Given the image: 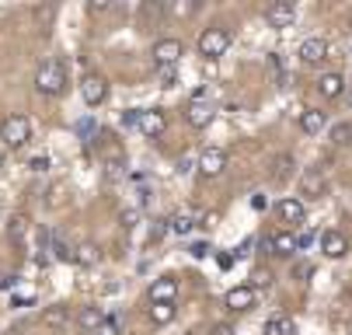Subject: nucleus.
Returning <instances> with one entry per match:
<instances>
[{"mask_svg":"<svg viewBox=\"0 0 352 335\" xmlns=\"http://www.w3.org/2000/svg\"><path fill=\"white\" fill-rule=\"evenodd\" d=\"M63 87H67V63L60 56H45L35 67V91L53 98V94H63Z\"/></svg>","mask_w":352,"mask_h":335,"instance_id":"nucleus-1","label":"nucleus"},{"mask_svg":"<svg viewBox=\"0 0 352 335\" xmlns=\"http://www.w3.org/2000/svg\"><path fill=\"white\" fill-rule=\"evenodd\" d=\"M28 136H32V122H28V116L11 112V116L0 119V140H4V147L18 151V147H25V143H28Z\"/></svg>","mask_w":352,"mask_h":335,"instance_id":"nucleus-2","label":"nucleus"},{"mask_svg":"<svg viewBox=\"0 0 352 335\" xmlns=\"http://www.w3.org/2000/svg\"><path fill=\"white\" fill-rule=\"evenodd\" d=\"M195 45H199V56H203V60H220L230 50V32L220 28V25H213V28H206L203 35H199Z\"/></svg>","mask_w":352,"mask_h":335,"instance_id":"nucleus-3","label":"nucleus"},{"mask_svg":"<svg viewBox=\"0 0 352 335\" xmlns=\"http://www.w3.org/2000/svg\"><path fill=\"white\" fill-rule=\"evenodd\" d=\"M213 116H217V109H213V102L206 98V91H195V94H192V102H188V109H185L188 126L206 129V126L213 122Z\"/></svg>","mask_w":352,"mask_h":335,"instance_id":"nucleus-4","label":"nucleus"},{"mask_svg":"<svg viewBox=\"0 0 352 335\" xmlns=\"http://www.w3.org/2000/svg\"><path fill=\"white\" fill-rule=\"evenodd\" d=\"M80 98H84V105H91V109H98L105 98H109V80L102 77V74H84L80 77Z\"/></svg>","mask_w":352,"mask_h":335,"instance_id":"nucleus-5","label":"nucleus"},{"mask_svg":"<svg viewBox=\"0 0 352 335\" xmlns=\"http://www.w3.org/2000/svg\"><path fill=\"white\" fill-rule=\"evenodd\" d=\"M300 196L304 199H324L328 196V178L321 168H307L300 175Z\"/></svg>","mask_w":352,"mask_h":335,"instance_id":"nucleus-6","label":"nucleus"},{"mask_svg":"<svg viewBox=\"0 0 352 335\" xmlns=\"http://www.w3.org/2000/svg\"><path fill=\"white\" fill-rule=\"evenodd\" d=\"M223 168H227V154L220 147H206L203 154H199V161H195V171L203 178H220Z\"/></svg>","mask_w":352,"mask_h":335,"instance_id":"nucleus-7","label":"nucleus"},{"mask_svg":"<svg viewBox=\"0 0 352 335\" xmlns=\"http://www.w3.org/2000/svg\"><path fill=\"white\" fill-rule=\"evenodd\" d=\"M182 56H185V45L178 39H157L154 42V63H157V70L161 67H175Z\"/></svg>","mask_w":352,"mask_h":335,"instance_id":"nucleus-8","label":"nucleus"},{"mask_svg":"<svg viewBox=\"0 0 352 335\" xmlns=\"http://www.w3.org/2000/svg\"><path fill=\"white\" fill-rule=\"evenodd\" d=\"M300 63H304V67H321L324 60H328V42L324 39H304V42H300Z\"/></svg>","mask_w":352,"mask_h":335,"instance_id":"nucleus-9","label":"nucleus"},{"mask_svg":"<svg viewBox=\"0 0 352 335\" xmlns=\"http://www.w3.org/2000/svg\"><path fill=\"white\" fill-rule=\"evenodd\" d=\"M164 129H168V116H164V109H143V116H140V133H143L146 140L164 136Z\"/></svg>","mask_w":352,"mask_h":335,"instance_id":"nucleus-10","label":"nucleus"},{"mask_svg":"<svg viewBox=\"0 0 352 335\" xmlns=\"http://www.w3.org/2000/svg\"><path fill=\"white\" fill-rule=\"evenodd\" d=\"M265 21L272 28H289L296 21V8H293V0H276V4L265 8Z\"/></svg>","mask_w":352,"mask_h":335,"instance_id":"nucleus-11","label":"nucleus"},{"mask_svg":"<svg viewBox=\"0 0 352 335\" xmlns=\"http://www.w3.org/2000/svg\"><path fill=\"white\" fill-rule=\"evenodd\" d=\"M223 307L227 311H251V307H255V286L241 283V286H234V290H227Z\"/></svg>","mask_w":352,"mask_h":335,"instance_id":"nucleus-12","label":"nucleus"},{"mask_svg":"<svg viewBox=\"0 0 352 335\" xmlns=\"http://www.w3.org/2000/svg\"><path fill=\"white\" fill-rule=\"evenodd\" d=\"M178 301V279L175 276H161L150 286V304H175Z\"/></svg>","mask_w":352,"mask_h":335,"instance_id":"nucleus-13","label":"nucleus"},{"mask_svg":"<svg viewBox=\"0 0 352 335\" xmlns=\"http://www.w3.org/2000/svg\"><path fill=\"white\" fill-rule=\"evenodd\" d=\"M279 217H283V224H293V227H300L307 220V206H304V199H283L279 203Z\"/></svg>","mask_w":352,"mask_h":335,"instance_id":"nucleus-14","label":"nucleus"},{"mask_svg":"<svg viewBox=\"0 0 352 335\" xmlns=\"http://www.w3.org/2000/svg\"><path fill=\"white\" fill-rule=\"evenodd\" d=\"M321 252H324L328 259H342V255L349 252L345 234H338V230H324V234H321Z\"/></svg>","mask_w":352,"mask_h":335,"instance_id":"nucleus-15","label":"nucleus"},{"mask_svg":"<svg viewBox=\"0 0 352 335\" xmlns=\"http://www.w3.org/2000/svg\"><path fill=\"white\" fill-rule=\"evenodd\" d=\"M77 325H80V332H98V328L105 325V311L98 307V304H87V307L77 311Z\"/></svg>","mask_w":352,"mask_h":335,"instance_id":"nucleus-16","label":"nucleus"},{"mask_svg":"<svg viewBox=\"0 0 352 335\" xmlns=\"http://www.w3.org/2000/svg\"><path fill=\"white\" fill-rule=\"evenodd\" d=\"M318 91H321V98L331 102V98H338V94L345 91V77L335 74V70H331V74H321V77H318Z\"/></svg>","mask_w":352,"mask_h":335,"instance_id":"nucleus-17","label":"nucleus"},{"mask_svg":"<svg viewBox=\"0 0 352 335\" xmlns=\"http://www.w3.org/2000/svg\"><path fill=\"white\" fill-rule=\"evenodd\" d=\"M324 126H328V116L321 109H304L300 112V129H304L307 136H318Z\"/></svg>","mask_w":352,"mask_h":335,"instance_id":"nucleus-18","label":"nucleus"},{"mask_svg":"<svg viewBox=\"0 0 352 335\" xmlns=\"http://www.w3.org/2000/svg\"><path fill=\"white\" fill-rule=\"evenodd\" d=\"M67 321H70V307L67 304H53V307L42 311V325L45 328H63Z\"/></svg>","mask_w":352,"mask_h":335,"instance_id":"nucleus-19","label":"nucleus"},{"mask_svg":"<svg viewBox=\"0 0 352 335\" xmlns=\"http://www.w3.org/2000/svg\"><path fill=\"white\" fill-rule=\"evenodd\" d=\"M272 252H276V255H293V252H300V248H296V234H293V230H276V234H272Z\"/></svg>","mask_w":352,"mask_h":335,"instance_id":"nucleus-20","label":"nucleus"},{"mask_svg":"<svg viewBox=\"0 0 352 335\" xmlns=\"http://www.w3.org/2000/svg\"><path fill=\"white\" fill-rule=\"evenodd\" d=\"M265 335H296V325H293V318H286V314H272V318L265 321Z\"/></svg>","mask_w":352,"mask_h":335,"instance_id":"nucleus-21","label":"nucleus"},{"mask_svg":"<svg viewBox=\"0 0 352 335\" xmlns=\"http://www.w3.org/2000/svg\"><path fill=\"white\" fill-rule=\"evenodd\" d=\"M25 234H28V217H25V213L11 217V220H8V237L21 245V241H25Z\"/></svg>","mask_w":352,"mask_h":335,"instance_id":"nucleus-22","label":"nucleus"},{"mask_svg":"<svg viewBox=\"0 0 352 335\" xmlns=\"http://www.w3.org/2000/svg\"><path fill=\"white\" fill-rule=\"evenodd\" d=\"M150 321L154 325H171L175 321V304H150Z\"/></svg>","mask_w":352,"mask_h":335,"instance_id":"nucleus-23","label":"nucleus"},{"mask_svg":"<svg viewBox=\"0 0 352 335\" xmlns=\"http://www.w3.org/2000/svg\"><path fill=\"white\" fill-rule=\"evenodd\" d=\"M49 252H53L56 262H77V248H70L63 237H53V248H49Z\"/></svg>","mask_w":352,"mask_h":335,"instance_id":"nucleus-24","label":"nucleus"},{"mask_svg":"<svg viewBox=\"0 0 352 335\" xmlns=\"http://www.w3.org/2000/svg\"><path fill=\"white\" fill-rule=\"evenodd\" d=\"M293 168H296L293 154H279V158H276V171H272V178H276V182H286Z\"/></svg>","mask_w":352,"mask_h":335,"instance_id":"nucleus-25","label":"nucleus"},{"mask_svg":"<svg viewBox=\"0 0 352 335\" xmlns=\"http://www.w3.org/2000/svg\"><path fill=\"white\" fill-rule=\"evenodd\" d=\"M168 224H171V230H175V234H188V230H192V224H195V220H192V213H188V210H185V213H175V217H171V220H168Z\"/></svg>","mask_w":352,"mask_h":335,"instance_id":"nucleus-26","label":"nucleus"},{"mask_svg":"<svg viewBox=\"0 0 352 335\" xmlns=\"http://www.w3.org/2000/svg\"><path fill=\"white\" fill-rule=\"evenodd\" d=\"M77 262H80V266H94V262H98V248H94L91 241L77 245Z\"/></svg>","mask_w":352,"mask_h":335,"instance_id":"nucleus-27","label":"nucleus"},{"mask_svg":"<svg viewBox=\"0 0 352 335\" xmlns=\"http://www.w3.org/2000/svg\"><path fill=\"white\" fill-rule=\"evenodd\" d=\"M45 203L53 206V210H56V206H63V203H67V185H63V182H56L53 188H49V199H45Z\"/></svg>","mask_w":352,"mask_h":335,"instance_id":"nucleus-28","label":"nucleus"},{"mask_svg":"<svg viewBox=\"0 0 352 335\" xmlns=\"http://www.w3.org/2000/svg\"><path fill=\"white\" fill-rule=\"evenodd\" d=\"M349 140H352V126L349 122H338L331 129V143H338V147H342V143H349Z\"/></svg>","mask_w":352,"mask_h":335,"instance_id":"nucleus-29","label":"nucleus"},{"mask_svg":"<svg viewBox=\"0 0 352 335\" xmlns=\"http://www.w3.org/2000/svg\"><path fill=\"white\" fill-rule=\"evenodd\" d=\"M109 11H112L109 0H87V14H91V18H98V14H109Z\"/></svg>","mask_w":352,"mask_h":335,"instance_id":"nucleus-30","label":"nucleus"},{"mask_svg":"<svg viewBox=\"0 0 352 335\" xmlns=\"http://www.w3.org/2000/svg\"><path fill=\"white\" fill-rule=\"evenodd\" d=\"M157 80H161V87H175L178 70H175V67H161V70H157Z\"/></svg>","mask_w":352,"mask_h":335,"instance_id":"nucleus-31","label":"nucleus"},{"mask_svg":"<svg viewBox=\"0 0 352 335\" xmlns=\"http://www.w3.org/2000/svg\"><path fill=\"white\" fill-rule=\"evenodd\" d=\"M168 227H171L168 220H154V224H150V241H161V237L168 234Z\"/></svg>","mask_w":352,"mask_h":335,"instance_id":"nucleus-32","label":"nucleus"},{"mask_svg":"<svg viewBox=\"0 0 352 335\" xmlns=\"http://www.w3.org/2000/svg\"><path fill=\"white\" fill-rule=\"evenodd\" d=\"M140 116H143V109H129V112H122V116H119V122L129 129V126H140Z\"/></svg>","mask_w":352,"mask_h":335,"instance_id":"nucleus-33","label":"nucleus"},{"mask_svg":"<svg viewBox=\"0 0 352 335\" xmlns=\"http://www.w3.org/2000/svg\"><path fill=\"white\" fill-rule=\"evenodd\" d=\"M195 11H199V4H175V8H171L175 18H185V14H195Z\"/></svg>","mask_w":352,"mask_h":335,"instance_id":"nucleus-34","label":"nucleus"},{"mask_svg":"<svg viewBox=\"0 0 352 335\" xmlns=\"http://www.w3.org/2000/svg\"><path fill=\"white\" fill-rule=\"evenodd\" d=\"M28 168H32V171H45V168H49V158H45V154H38V158H32V164H28Z\"/></svg>","mask_w":352,"mask_h":335,"instance_id":"nucleus-35","label":"nucleus"},{"mask_svg":"<svg viewBox=\"0 0 352 335\" xmlns=\"http://www.w3.org/2000/svg\"><path fill=\"white\" fill-rule=\"evenodd\" d=\"M11 286H18V276H14V272L0 276V290H11Z\"/></svg>","mask_w":352,"mask_h":335,"instance_id":"nucleus-36","label":"nucleus"},{"mask_svg":"<svg viewBox=\"0 0 352 335\" xmlns=\"http://www.w3.org/2000/svg\"><path fill=\"white\" fill-rule=\"evenodd\" d=\"M269 206V199L262 196V193H255V196H251V210H265Z\"/></svg>","mask_w":352,"mask_h":335,"instance_id":"nucleus-37","label":"nucleus"},{"mask_svg":"<svg viewBox=\"0 0 352 335\" xmlns=\"http://www.w3.org/2000/svg\"><path fill=\"white\" fill-rule=\"evenodd\" d=\"M192 255H195V259H206V255H210V248H206L203 241H199V245H192Z\"/></svg>","mask_w":352,"mask_h":335,"instance_id":"nucleus-38","label":"nucleus"},{"mask_svg":"<svg viewBox=\"0 0 352 335\" xmlns=\"http://www.w3.org/2000/svg\"><path fill=\"white\" fill-rule=\"evenodd\" d=\"M11 304L14 307H25V304H32V294H18V297H11Z\"/></svg>","mask_w":352,"mask_h":335,"instance_id":"nucleus-39","label":"nucleus"},{"mask_svg":"<svg viewBox=\"0 0 352 335\" xmlns=\"http://www.w3.org/2000/svg\"><path fill=\"white\" fill-rule=\"evenodd\" d=\"M192 168H195V164H192V161H185V158H182V161H178V171H182V175H188V171H192Z\"/></svg>","mask_w":352,"mask_h":335,"instance_id":"nucleus-40","label":"nucleus"},{"mask_svg":"<svg viewBox=\"0 0 352 335\" xmlns=\"http://www.w3.org/2000/svg\"><path fill=\"white\" fill-rule=\"evenodd\" d=\"M213 335H234V328H230V325H217Z\"/></svg>","mask_w":352,"mask_h":335,"instance_id":"nucleus-41","label":"nucleus"},{"mask_svg":"<svg viewBox=\"0 0 352 335\" xmlns=\"http://www.w3.org/2000/svg\"><path fill=\"white\" fill-rule=\"evenodd\" d=\"M0 168H4V158H0Z\"/></svg>","mask_w":352,"mask_h":335,"instance_id":"nucleus-42","label":"nucleus"}]
</instances>
